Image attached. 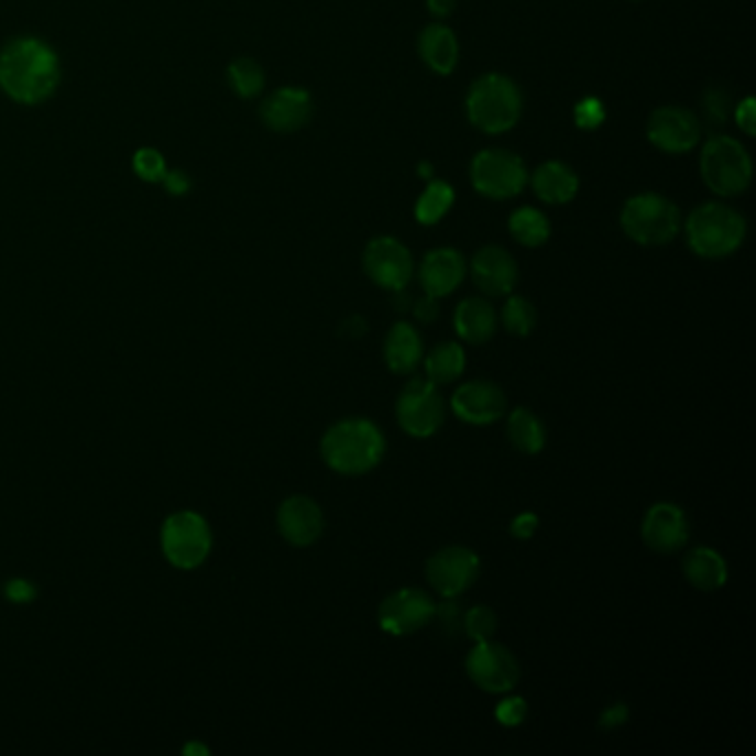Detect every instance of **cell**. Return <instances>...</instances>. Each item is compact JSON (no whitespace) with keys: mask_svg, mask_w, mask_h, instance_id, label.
Returning <instances> with one entry per match:
<instances>
[{"mask_svg":"<svg viewBox=\"0 0 756 756\" xmlns=\"http://www.w3.org/2000/svg\"><path fill=\"white\" fill-rule=\"evenodd\" d=\"M747 235L745 218L721 202L697 207L686 222L688 246L705 260H721L741 249Z\"/></svg>","mask_w":756,"mask_h":756,"instance_id":"3","label":"cell"},{"mask_svg":"<svg viewBox=\"0 0 756 756\" xmlns=\"http://www.w3.org/2000/svg\"><path fill=\"white\" fill-rule=\"evenodd\" d=\"M462 628L467 637L473 644L489 642L497 633V615L489 606H473L464 617H462Z\"/></svg>","mask_w":756,"mask_h":756,"instance_id":"32","label":"cell"},{"mask_svg":"<svg viewBox=\"0 0 756 756\" xmlns=\"http://www.w3.org/2000/svg\"><path fill=\"white\" fill-rule=\"evenodd\" d=\"M437 615V601L421 588H399L386 594L377 609V626L391 637H408L424 631Z\"/></svg>","mask_w":756,"mask_h":756,"instance_id":"9","label":"cell"},{"mask_svg":"<svg viewBox=\"0 0 756 756\" xmlns=\"http://www.w3.org/2000/svg\"><path fill=\"white\" fill-rule=\"evenodd\" d=\"M450 408L469 426H491L506 415L508 399L495 382L473 380L452 393Z\"/></svg>","mask_w":756,"mask_h":756,"instance_id":"14","label":"cell"},{"mask_svg":"<svg viewBox=\"0 0 756 756\" xmlns=\"http://www.w3.org/2000/svg\"><path fill=\"white\" fill-rule=\"evenodd\" d=\"M314 116V102L309 91L299 87H284L271 94L262 105V118L273 131H297Z\"/></svg>","mask_w":756,"mask_h":756,"instance_id":"20","label":"cell"},{"mask_svg":"<svg viewBox=\"0 0 756 756\" xmlns=\"http://www.w3.org/2000/svg\"><path fill=\"white\" fill-rule=\"evenodd\" d=\"M277 530L295 548L314 546L325 533V513L307 495H293L277 508Z\"/></svg>","mask_w":756,"mask_h":756,"instance_id":"17","label":"cell"},{"mask_svg":"<svg viewBox=\"0 0 756 756\" xmlns=\"http://www.w3.org/2000/svg\"><path fill=\"white\" fill-rule=\"evenodd\" d=\"M471 275L475 286L489 297H506L515 291L519 269L515 258L502 246H484L471 262Z\"/></svg>","mask_w":756,"mask_h":756,"instance_id":"18","label":"cell"},{"mask_svg":"<svg viewBox=\"0 0 756 756\" xmlns=\"http://www.w3.org/2000/svg\"><path fill=\"white\" fill-rule=\"evenodd\" d=\"M165 185H167V189L172 191V194H183L185 189H187V180H185V176H180L178 172L176 174H165Z\"/></svg>","mask_w":756,"mask_h":756,"instance_id":"44","label":"cell"},{"mask_svg":"<svg viewBox=\"0 0 756 756\" xmlns=\"http://www.w3.org/2000/svg\"><path fill=\"white\" fill-rule=\"evenodd\" d=\"M631 719V708L624 703V701H617V703H611L609 708H603L599 719H596V725L603 730V732H613V730H620L628 723Z\"/></svg>","mask_w":756,"mask_h":756,"instance_id":"37","label":"cell"},{"mask_svg":"<svg viewBox=\"0 0 756 756\" xmlns=\"http://www.w3.org/2000/svg\"><path fill=\"white\" fill-rule=\"evenodd\" d=\"M424 360V340L410 322H395L384 340V362L395 375H410Z\"/></svg>","mask_w":756,"mask_h":756,"instance_id":"22","label":"cell"},{"mask_svg":"<svg viewBox=\"0 0 756 756\" xmlns=\"http://www.w3.org/2000/svg\"><path fill=\"white\" fill-rule=\"evenodd\" d=\"M736 124L747 133V135H754L756 131V105H754V98H743L738 105H736Z\"/></svg>","mask_w":756,"mask_h":756,"instance_id":"40","label":"cell"},{"mask_svg":"<svg viewBox=\"0 0 756 756\" xmlns=\"http://www.w3.org/2000/svg\"><path fill=\"white\" fill-rule=\"evenodd\" d=\"M522 105L519 87L502 74L480 76L467 96L469 120L491 135L513 129L522 118Z\"/></svg>","mask_w":756,"mask_h":756,"instance_id":"4","label":"cell"},{"mask_svg":"<svg viewBox=\"0 0 756 756\" xmlns=\"http://www.w3.org/2000/svg\"><path fill=\"white\" fill-rule=\"evenodd\" d=\"M426 3H428V12L435 19H448L458 8V0H426Z\"/></svg>","mask_w":756,"mask_h":756,"instance_id":"43","label":"cell"},{"mask_svg":"<svg viewBox=\"0 0 756 756\" xmlns=\"http://www.w3.org/2000/svg\"><path fill=\"white\" fill-rule=\"evenodd\" d=\"M508 229H511V235L515 238V242H519L522 246H528V249L544 246L550 238V222L535 207L517 209L508 220Z\"/></svg>","mask_w":756,"mask_h":756,"instance_id":"28","label":"cell"},{"mask_svg":"<svg viewBox=\"0 0 756 756\" xmlns=\"http://www.w3.org/2000/svg\"><path fill=\"white\" fill-rule=\"evenodd\" d=\"M366 331H369V322H366L362 316H351V318H347V320L342 322V327H340V336H342V338H349V340H358V338H362Z\"/></svg>","mask_w":756,"mask_h":756,"instance_id":"42","label":"cell"},{"mask_svg":"<svg viewBox=\"0 0 756 756\" xmlns=\"http://www.w3.org/2000/svg\"><path fill=\"white\" fill-rule=\"evenodd\" d=\"M415 320H419L421 325H430L439 318V305H437V297H430L424 293V297L415 299L413 307H410Z\"/></svg>","mask_w":756,"mask_h":756,"instance_id":"39","label":"cell"},{"mask_svg":"<svg viewBox=\"0 0 756 756\" xmlns=\"http://www.w3.org/2000/svg\"><path fill=\"white\" fill-rule=\"evenodd\" d=\"M606 120V107L599 98H583L574 105V124L583 131L599 129Z\"/></svg>","mask_w":756,"mask_h":756,"instance_id":"35","label":"cell"},{"mask_svg":"<svg viewBox=\"0 0 756 756\" xmlns=\"http://www.w3.org/2000/svg\"><path fill=\"white\" fill-rule=\"evenodd\" d=\"M644 544L659 555H675L686 548L690 539V524L681 506L672 502L653 504L642 522Z\"/></svg>","mask_w":756,"mask_h":756,"instance_id":"16","label":"cell"},{"mask_svg":"<svg viewBox=\"0 0 756 756\" xmlns=\"http://www.w3.org/2000/svg\"><path fill=\"white\" fill-rule=\"evenodd\" d=\"M681 572L686 581L701 592H714L727 583V563L723 555L710 546H697L688 550Z\"/></svg>","mask_w":756,"mask_h":756,"instance_id":"23","label":"cell"},{"mask_svg":"<svg viewBox=\"0 0 756 756\" xmlns=\"http://www.w3.org/2000/svg\"><path fill=\"white\" fill-rule=\"evenodd\" d=\"M482 572L480 555L467 546H446L426 561V579L435 594L446 601L464 594L475 585Z\"/></svg>","mask_w":756,"mask_h":756,"instance_id":"10","label":"cell"},{"mask_svg":"<svg viewBox=\"0 0 756 756\" xmlns=\"http://www.w3.org/2000/svg\"><path fill=\"white\" fill-rule=\"evenodd\" d=\"M502 327L517 338H528L537 327V309L530 299L522 295H511L500 314Z\"/></svg>","mask_w":756,"mask_h":756,"instance_id":"30","label":"cell"},{"mask_svg":"<svg viewBox=\"0 0 756 756\" xmlns=\"http://www.w3.org/2000/svg\"><path fill=\"white\" fill-rule=\"evenodd\" d=\"M464 670L471 683L486 694H508L522 677L517 657L504 644L493 639L473 646L467 655Z\"/></svg>","mask_w":756,"mask_h":756,"instance_id":"11","label":"cell"},{"mask_svg":"<svg viewBox=\"0 0 756 756\" xmlns=\"http://www.w3.org/2000/svg\"><path fill=\"white\" fill-rule=\"evenodd\" d=\"M508 530H511V535H513L515 539L528 541V539L539 530V517H537L535 513H530V511L519 513V515L511 522Z\"/></svg>","mask_w":756,"mask_h":756,"instance_id":"38","label":"cell"},{"mask_svg":"<svg viewBox=\"0 0 756 756\" xmlns=\"http://www.w3.org/2000/svg\"><path fill=\"white\" fill-rule=\"evenodd\" d=\"M362 266L369 280L386 291L406 288L415 271L410 251L391 235H380L366 244Z\"/></svg>","mask_w":756,"mask_h":756,"instance_id":"13","label":"cell"},{"mask_svg":"<svg viewBox=\"0 0 756 756\" xmlns=\"http://www.w3.org/2000/svg\"><path fill=\"white\" fill-rule=\"evenodd\" d=\"M58 85V58L36 39L10 43L0 54V87L25 105L43 102Z\"/></svg>","mask_w":756,"mask_h":756,"instance_id":"2","label":"cell"},{"mask_svg":"<svg viewBox=\"0 0 756 756\" xmlns=\"http://www.w3.org/2000/svg\"><path fill=\"white\" fill-rule=\"evenodd\" d=\"M701 176L710 191L721 198L743 194L752 180L747 149L730 135L710 138L701 151Z\"/></svg>","mask_w":756,"mask_h":756,"instance_id":"6","label":"cell"},{"mask_svg":"<svg viewBox=\"0 0 756 756\" xmlns=\"http://www.w3.org/2000/svg\"><path fill=\"white\" fill-rule=\"evenodd\" d=\"M473 187L493 200H508L524 191L528 169L508 149H484L471 163Z\"/></svg>","mask_w":756,"mask_h":756,"instance_id":"7","label":"cell"},{"mask_svg":"<svg viewBox=\"0 0 756 756\" xmlns=\"http://www.w3.org/2000/svg\"><path fill=\"white\" fill-rule=\"evenodd\" d=\"M426 380L435 386L452 384L467 371V351L458 342H439L424 355Z\"/></svg>","mask_w":756,"mask_h":756,"instance_id":"26","label":"cell"},{"mask_svg":"<svg viewBox=\"0 0 756 756\" xmlns=\"http://www.w3.org/2000/svg\"><path fill=\"white\" fill-rule=\"evenodd\" d=\"M229 76H231V85L233 89L242 96V98H253L262 91L264 87V72L262 67L251 61V58H240L231 65L229 69Z\"/></svg>","mask_w":756,"mask_h":756,"instance_id":"31","label":"cell"},{"mask_svg":"<svg viewBox=\"0 0 756 756\" xmlns=\"http://www.w3.org/2000/svg\"><path fill=\"white\" fill-rule=\"evenodd\" d=\"M211 550V530L196 513H176L163 526V552L176 568L200 566Z\"/></svg>","mask_w":756,"mask_h":756,"instance_id":"12","label":"cell"},{"mask_svg":"<svg viewBox=\"0 0 756 756\" xmlns=\"http://www.w3.org/2000/svg\"><path fill=\"white\" fill-rule=\"evenodd\" d=\"M320 456L333 473L360 478L382 464L386 456V437L375 421L366 417H347L322 435Z\"/></svg>","mask_w":756,"mask_h":756,"instance_id":"1","label":"cell"},{"mask_svg":"<svg viewBox=\"0 0 756 756\" xmlns=\"http://www.w3.org/2000/svg\"><path fill=\"white\" fill-rule=\"evenodd\" d=\"M648 140L666 154H686L701 140V120L683 107H659L648 118Z\"/></svg>","mask_w":756,"mask_h":756,"instance_id":"15","label":"cell"},{"mask_svg":"<svg viewBox=\"0 0 756 756\" xmlns=\"http://www.w3.org/2000/svg\"><path fill=\"white\" fill-rule=\"evenodd\" d=\"M506 435L511 446L522 456H537L546 446V426L544 421L524 406L511 410L506 421Z\"/></svg>","mask_w":756,"mask_h":756,"instance_id":"27","label":"cell"},{"mask_svg":"<svg viewBox=\"0 0 756 756\" xmlns=\"http://www.w3.org/2000/svg\"><path fill=\"white\" fill-rule=\"evenodd\" d=\"M467 277V260L456 249H432L419 264V284L430 297H446Z\"/></svg>","mask_w":756,"mask_h":756,"instance_id":"19","label":"cell"},{"mask_svg":"<svg viewBox=\"0 0 756 756\" xmlns=\"http://www.w3.org/2000/svg\"><path fill=\"white\" fill-rule=\"evenodd\" d=\"M533 189L548 205H566L579 191V176L572 167L559 161L544 163L533 176Z\"/></svg>","mask_w":756,"mask_h":756,"instance_id":"25","label":"cell"},{"mask_svg":"<svg viewBox=\"0 0 756 756\" xmlns=\"http://www.w3.org/2000/svg\"><path fill=\"white\" fill-rule=\"evenodd\" d=\"M419 56L426 67L439 76H448L458 67L460 43L446 25L432 23L419 34Z\"/></svg>","mask_w":756,"mask_h":756,"instance_id":"24","label":"cell"},{"mask_svg":"<svg viewBox=\"0 0 756 756\" xmlns=\"http://www.w3.org/2000/svg\"><path fill=\"white\" fill-rule=\"evenodd\" d=\"M622 229L642 246H664L679 235L681 211L661 194H639L624 205Z\"/></svg>","mask_w":756,"mask_h":756,"instance_id":"5","label":"cell"},{"mask_svg":"<svg viewBox=\"0 0 756 756\" xmlns=\"http://www.w3.org/2000/svg\"><path fill=\"white\" fill-rule=\"evenodd\" d=\"M395 417L399 428L408 437L428 439L441 428L446 419L443 397L432 382H428L426 377H415L397 395Z\"/></svg>","mask_w":756,"mask_h":756,"instance_id":"8","label":"cell"},{"mask_svg":"<svg viewBox=\"0 0 756 756\" xmlns=\"http://www.w3.org/2000/svg\"><path fill=\"white\" fill-rule=\"evenodd\" d=\"M703 109H705V118L712 124H723L727 113H730V96L725 89L716 87V89H708V94L703 96Z\"/></svg>","mask_w":756,"mask_h":756,"instance_id":"36","label":"cell"},{"mask_svg":"<svg viewBox=\"0 0 756 756\" xmlns=\"http://www.w3.org/2000/svg\"><path fill=\"white\" fill-rule=\"evenodd\" d=\"M456 202V191L443 180H428V187L415 205V220L424 227L437 224Z\"/></svg>","mask_w":756,"mask_h":756,"instance_id":"29","label":"cell"},{"mask_svg":"<svg viewBox=\"0 0 756 756\" xmlns=\"http://www.w3.org/2000/svg\"><path fill=\"white\" fill-rule=\"evenodd\" d=\"M497 325V311L486 297L462 299L456 309V316H452V327H456L458 338L473 347L486 344L495 336Z\"/></svg>","mask_w":756,"mask_h":756,"instance_id":"21","label":"cell"},{"mask_svg":"<svg viewBox=\"0 0 756 756\" xmlns=\"http://www.w3.org/2000/svg\"><path fill=\"white\" fill-rule=\"evenodd\" d=\"M417 174H419V178H424V180H432V167H430L428 163H419Z\"/></svg>","mask_w":756,"mask_h":756,"instance_id":"45","label":"cell"},{"mask_svg":"<svg viewBox=\"0 0 756 756\" xmlns=\"http://www.w3.org/2000/svg\"><path fill=\"white\" fill-rule=\"evenodd\" d=\"M526 716H528V703L524 697H517V694L504 697L495 708V719L504 727H517L526 721Z\"/></svg>","mask_w":756,"mask_h":756,"instance_id":"34","label":"cell"},{"mask_svg":"<svg viewBox=\"0 0 756 756\" xmlns=\"http://www.w3.org/2000/svg\"><path fill=\"white\" fill-rule=\"evenodd\" d=\"M133 169L140 178L156 183L165 178V158L154 149H140L133 158Z\"/></svg>","mask_w":756,"mask_h":756,"instance_id":"33","label":"cell"},{"mask_svg":"<svg viewBox=\"0 0 756 756\" xmlns=\"http://www.w3.org/2000/svg\"><path fill=\"white\" fill-rule=\"evenodd\" d=\"M6 592H8V596H10L12 601H17V603H25V601L34 599V594H36L34 585L28 583V581H23V579L10 581L8 588H6Z\"/></svg>","mask_w":756,"mask_h":756,"instance_id":"41","label":"cell"}]
</instances>
